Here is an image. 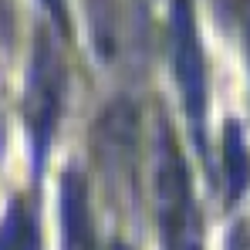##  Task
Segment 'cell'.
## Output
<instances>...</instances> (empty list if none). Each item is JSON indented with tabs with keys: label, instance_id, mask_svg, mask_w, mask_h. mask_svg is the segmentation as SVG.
Instances as JSON below:
<instances>
[{
	"label": "cell",
	"instance_id": "cell-8",
	"mask_svg": "<svg viewBox=\"0 0 250 250\" xmlns=\"http://www.w3.org/2000/svg\"><path fill=\"white\" fill-rule=\"evenodd\" d=\"M237 17L244 21V31H247V54H250V0H237Z\"/></svg>",
	"mask_w": 250,
	"mask_h": 250
},
{
	"label": "cell",
	"instance_id": "cell-10",
	"mask_svg": "<svg viewBox=\"0 0 250 250\" xmlns=\"http://www.w3.org/2000/svg\"><path fill=\"white\" fill-rule=\"evenodd\" d=\"M108 250H125V247H122V244H112V247H108Z\"/></svg>",
	"mask_w": 250,
	"mask_h": 250
},
{
	"label": "cell",
	"instance_id": "cell-7",
	"mask_svg": "<svg viewBox=\"0 0 250 250\" xmlns=\"http://www.w3.org/2000/svg\"><path fill=\"white\" fill-rule=\"evenodd\" d=\"M10 3L7 0H0V44H7L10 41Z\"/></svg>",
	"mask_w": 250,
	"mask_h": 250
},
{
	"label": "cell",
	"instance_id": "cell-3",
	"mask_svg": "<svg viewBox=\"0 0 250 250\" xmlns=\"http://www.w3.org/2000/svg\"><path fill=\"white\" fill-rule=\"evenodd\" d=\"M172 68L176 84L183 95L186 119L193 122V139L203 149V119H207V64H203V44L196 31L193 0L172 3Z\"/></svg>",
	"mask_w": 250,
	"mask_h": 250
},
{
	"label": "cell",
	"instance_id": "cell-4",
	"mask_svg": "<svg viewBox=\"0 0 250 250\" xmlns=\"http://www.w3.org/2000/svg\"><path fill=\"white\" fill-rule=\"evenodd\" d=\"M61 230H64V250H95L88 189L78 169H68L61 176Z\"/></svg>",
	"mask_w": 250,
	"mask_h": 250
},
{
	"label": "cell",
	"instance_id": "cell-9",
	"mask_svg": "<svg viewBox=\"0 0 250 250\" xmlns=\"http://www.w3.org/2000/svg\"><path fill=\"white\" fill-rule=\"evenodd\" d=\"M44 7H47V10L54 14V21L64 27V0H44Z\"/></svg>",
	"mask_w": 250,
	"mask_h": 250
},
{
	"label": "cell",
	"instance_id": "cell-6",
	"mask_svg": "<svg viewBox=\"0 0 250 250\" xmlns=\"http://www.w3.org/2000/svg\"><path fill=\"white\" fill-rule=\"evenodd\" d=\"M0 250H41L38 216L27 200H14L0 220Z\"/></svg>",
	"mask_w": 250,
	"mask_h": 250
},
{
	"label": "cell",
	"instance_id": "cell-5",
	"mask_svg": "<svg viewBox=\"0 0 250 250\" xmlns=\"http://www.w3.org/2000/svg\"><path fill=\"white\" fill-rule=\"evenodd\" d=\"M223 183H227V203H237L247 193L250 183V156L247 142L237 122L223 125Z\"/></svg>",
	"mask_w": 250,
	"mask_h": 250
},
{
	"label": "cell",
	"instance_id": "cell-2",
	"mask_svg": "<svg viewBox=\"0 0 250 250\" xmlns=\"http://www.w3.org/2000/svg\"><path fill=\"white\" fill-rule=\"evenodd\" d=\"M61 102H64V61L58 54V44L47 34H38L31 71H27V88H24V122L31 132L34 169L44 166V156L51 149L54 128L61 119Z\"/></svg>",
	"mask_w": 250,
	"mask_h": 250
},
{
	"label": "cell",
	"instance_id": "cell-1",
	"mask_svg": "<svg viewBox=\"0 0 250 250\" xmlns=\"http://www.w3.org/2000/svg\"><path fill=\"white\" fill-rule=\"evenodd\" d=\"M152 196L156 220L166 250H203L200 247V213L193 203L189 169L166 122L156 132V159H152Z\"/></svg>",
	"mask_w": 250,
	"mask_h": 250
}]
</instances>
